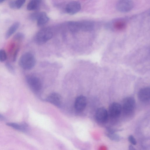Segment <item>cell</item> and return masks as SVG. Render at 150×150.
Listing matches in <instances>:
<instances>
[{
    "instance_id": "1",
    "label": "cell",
    "mask_w": 150,
    "mask_h": 150,
    "mask_svg": "<svg viewBox=\"0 0 150 150\" xmlns=\"http://www.w3.org/2000/svg\"><path fill=\"white\" fill-rule=\"evenodd\" d=\"M36 63L35 59L33 55L29 52L23 54L20 57L19 64L23 69L29 70L32 69Z\"/></svg>"
},
{
    "instance_id": "2",
    "label": "cell",
    "mask_w": 150,
    "mask_h": 150,
    "mask_svg": "<svg viewBox=\"0 0 150 150\" xmlns=\"http://www.w3.org/2000/svg\"><path fill=\"white\" fill-rule=\"evenodd\" d=\"M53 36L51 30L48 28H43L37 33L35 37V40L38 45L43 44L50 40Z\"/></svg>"
},
{
    "instance_id": "3",
    "label": "cell",
    "mask_w": 150,
    "mask_h": 150,
    "mask_svg": "<svg viewBox=\"0 0 150 150\" xmlns=\"http://www.w3.org/2000/svg\"><path fill=\"white\" fill-rule=\"evenodd\" d=\"M135 102L134 98L132 97L125 98L123 102L122 110L126 115H129L133 111L135 107Z\"/></svg>"
},
{
    "instance_id": "4",
    "label": "cell",
    "mask_w": 150,
    "mask_h": 150,
    "mask_svg": "<svg viewBox=\"0 0 150 150\" xmlns=\"http://www.w3.org/2000/svg\"><path fill=\"white\" fill-rule=\"evenodd\" d=\"M26 80L28 86L33 91H38L41 89L42 83L37 77L31 75L28 76L26 77Z\"/></svg>"
},
{
    "instance_id": "5",
    "label": "cell",
    "mask_w": 150,
    "mask_h": 150,
    "mask_svg": "<svg viewBox=\"0 0 150 150\" xmlns=\"http://www.w3.org/2000/svg\"><path fill=\"white\" fill-rule=\"evenodd\" d=\"M134 7L132 0H119L116 5L117 9L121 12H127L131 11Z\"/></svg>"
},
{
    "instance_id": "6",
    "label": "cell",
    "mask_w": 150,
    "mask_h": 150,
    "mask_svg": "<svg viewBox=\"0 0 150 150\" xmlns=\"http://www.w3.org/2000/svg\"><path fill=\"white\" fill-rule=\"evenodd\" d=\"M108 113L104 108H98L96 111L95 118L97 121L101 123H105L108 119Z\"/></svg>"
},
{
    "instance_id": "7",
    "label": "cell",
    "mask_w": 150,
    "mask_h": 150,
    "mask_svg": "<svg viewBox=\"0 0 150 150\" xmlns=\"http://www.w3.org/2000/svg\"><path fill=\"white\" fill-rule=\"evenodd\" d=\"M122 110L121 105L117 102H113L110 105L109 109V114L113 118L118 117L120 115Z\"/></svg>"
},
{
    "instance_id": "8",
    "label": "cell",
    "mask_w": 150,
    "mask_h": 150,
    "mask_svg": "<svg viewBox=\"0 0 150 150\" xmlns=\"http://www.w3.org/2000/svg\"><path fill=\"white\" fill-rule=\"evenodd\" d=\"M81 8L80 4L78 1H73L70 2L66 6V12L70 15L74 14L79 12Z\"/></svg>"
},
{
    "instance_id": "9",
    "label": "cell",
    "mask_w": 150,
    "mask_h": 150,
    "mask_svg": "<svg viewBox=\"0 0 150 150\" xmlns=\"http://www.w3.org/2000/svg\"><path fill=\"white\" fill-rule=\"evenodd\" d=\"M87 100L85 97L81 95L78 97L75 103V108L78 112L82 111L85 109L86 105Z\"/></svg>"
},
{
    "instance_id": "10",
    "label": "cell",
    "mask_w": 150,
    "mask_h": 150,
    "mask_svg": "<svg viewBox=\"0 0 150 150\" xmlns=\"http://www.w3.org/2000/svg\"><path fill=\"white\" fill-rule=\"evenodd\" d=\"M150 89L149 87H146L141 89L138 93L139 99L142 102L147 103L150 100Z\"/></svg>"
},
{
    "instance_id": "11",
    "label": "cell",
    "mask_w": 150,
    "mask_h": 150,
    "mask_svg": "<svg viewBox=\"0 0 150 150\" xmlns=\"http://www.w3.org/2000/svg\"><path fill=\"white\" fill-rule=\"evenodd\" d=\"M47 100L49 102L58 107L61 106L62 103L61 98L59 94L52 93L47 97Z\"/></svg>"
},
{
    "instance_id": "12",
    "label": "cell",
    "mask_w": 150,
    "mask_h": 150,
    "mask_svg": "<svg viewBox=\"0 0 150 150\" xmlns=\"http://www.w3.org/2000/svg\"><path fill=\"white\" fill-rule=\"evenodd\" d=\"M49 20V17L45 12H38L36 20L37 21V25L38 26L44 25L48 22Z\"/></svg>"
},
{
    "instance_id": "13",
    "label": "cell",
    "mask_w": 150,
    "mask_h": 150,
    "mask_svg": "<svg viewBox=\"0 0 150 150\" xmlns=\"http://www.w3.org/2000/svg\"><path fill=\"white\" fill-rule=\"evenodd\" d=\"M6 125L15 129L23 132H26L28 129V125L24 122L18 124L14 122H9L7 123Z\"/></svg>"
},
{
    "instance_id": "14",
    "label": "cell",
    "mask_w": 150,
    "mask_h": 150,
    "mask_svg": "<svg viewBox=\"0 0 150 150\" xmlns=\"http://www.w3.org/2000/svg\"><path fill=\"white\" fill-rule=\"evenodd\" d=\"M81 30L85 32L92 30L94 28L93 23L91 21H80Z\"/></svg>"
},
{
    "instance_id": "15",
    "label": "cell",
    "mask_w": 150,
    "mask_h": 150,
    "mask_svg": "<svg viewBox=\"0 0 150 150\" xmlns=\"http://www.w3.org/2000/svg\"><path fill=\"white\" fill-rule=\"evenodd\" d=\"M68 26L70 31L73 33H76L81 30L80 21H69L68 23Z\"/></svg>"
},
{
    "instance_id": "16",
    "label": "cell",
    "mask_w": 150,
    "mask_h": 150,
    "mask_svg": "<svg viewBox=\"0 0 150 150\" xmlns=\"http://www.w3.org/2000/svg\"><path fill=\"white\" fill-rule=\"evenodd\" d=\"M20 25V23L16 22L13 23L8 28L5 35L6 39L10 38L17 30Z\"/></svg>"
},
{
    "instance_id": "17",
    "label": "cell",
    "mask_w": 150,
    "mask_h": 150,
    "mask_svg": "<svg viewBox=\"0 0 150 150\" xmlns=\"http://www.w3.org/2000/svg\"><path fill=\"white\" fill-rule=\"evenodd\" d=\"M40 2L37 0H31L28 4L27 8L29 11H34L38 9Z\"/></svg>"
},
{
    "instance_id": "18",
    "label": "cell",
    "mask_w": 150,
    "mask_h": 150,
    "mask_svg": "<svg viewBox=\"0 0 150 150\" xmlns=\"http://www.w3.org/2000/svg\"><path fill=\"white\" fill-rule=\"evenodd\" d=\"M115 29L119 30H122L125 29L126 26V23L125 22L122 21H116L113 24Z\"/></svg>"
},
{
    "instance_id": "19",
    "label": "cell",
    "mask_w": 150,
    "mask_h": 150,
    "mask_svg": "<svg viewBox=\"0 0 150 150\" xmlns=\"http://www.w3.org/2000/svg\"><path fill=\"white\" fill-rule=\"evenodd\" d=\"M107 135L112 140L117 141L120 139L119 137L115 133V131L110 129L108 130Z\"/></svg>"
},
{
    "instance_id": "20",
    "label": "cell",
    "mask_w": 150,
    "mask_h": 150,
    "mask_svg": "<svg viewBox=\"0 0 150 150\" xmlns=\"http://www.w3.org/2000/svg\"><path fill=\"white\" fill-rule=\"evenodd\" d=\"M7 59V55L5 51L3 50H0V61L3 62Z\"/></svg>"
},
{
    "instance_id": "21",
    "label": "cell",
    "mask_w": 150,
    "mask_h": 150,
    "mask_svg": "<svg viewBox=\"0 0 150 150\" xmlns=\"http://www.w3.org/2000/svg\"><path fill=\"white\" fill-rule=\"evenodd\" d=\"M6 66L8 71L11 74H14L15 73V70L13 66L10 63L7 62L6 64Z\"/></svg>"
},
{
    "instance_id": "22",
    "label": "cell",
    "mask_w": 150,
    "mask_h": 150,
    "mask_svg": "<svg viewBox=\"0 0 150 150\" xmlns=\"http://www.w3.org/2000/svg\"><path fill=\"white\" fill-rule=\"evenodd\" d=\"M24 37V35L23 33L18 32L14 35L13 38L15 40H19L23 39Z\"/></svg>"
},
{
    "instance_id": "23",
    "label": "cell",
    "mask_w": 150,
    "mask_h": 150,
    "mask_svg": "<svg viewBox=\"0 0 150 150\" xmlns=\"http://www.w3.org/2000/svg\"><path fill=\"white\" fill-rule=\"evenodd\" d=\"M26 0H16V8H20L25 3Z\"/></svg>"
},
{
    "instance_id": "24",
    "label": "cell",
    "mask_w": 150,
    "mask_h": 150,
    "mask_svg": "<svg viewBox=\"0 0 150 150\" xmlns=\"http://www.w3.org/2000/svg\"><path fill=\"white\" fill-rule=\"evenodd\" d=\"M9 5L12 9L16 8V0H11L9 2Z\"/></svg>"
},
{
    "instance_id": "25",
    "label": "cell",
    "mask_w": 150,
    "mask_h": 150,
    "mask_svg": "<svg viewBox=\"0 0 150 150\" xmlns=\"http://www.w3.org/2000/svg\"><path fill=\"white\" fill-rule=\"evenodd\" d=\"M128 140L129 142L133 145H135L136 144V140L134 137L132 135H130L129 136Z\"/></svg>"
},
{
    "instance_id": "26",
    "label": "cell",
    "mask_w": 150,
    "mask_h": 150,
    "mask_svg": "<svg viewBox=\"0 0 150 150\" xmlns=\"http://www.w3.org/2000/svg\"><path fill=\"white\" fill-rule=\"evenodd\" d=\"M18 49H17L16 50V51H15V52L14 53V54L13 57V60L14 62L15 61L16 59V58L17 57V56L18 51Z\"/></svg>"
},
{
    "instance_id": "27",
    "label": "cell",
    "mask_w": 150,
    "mask_h": 150,
    "mask_svg": "<svg viewBox=\"0 0 150 150\" xmlns=\"http://www.w3.org/2000/svg\"><path fill=\"white\" fill-rule=\"evenodd\" d=\"M5 120V117L0 113V120L1 121H4Z\"/></svg>"
},
{
    "instance_id": "28",
    "label": "cell",
    "mask_w": 150,
    "mask_h": 150,
    "mask_svg": "<svg viewBox=\"0 0 150 150\" xmlns=\"http://www.w3.org/2000/svg\"><path fill=\"white\" fill-rule=\"evenodd\" d=\"M129 149L130 150H134V149L133 146L131 145L129 147Z\"/></svg>"
},
{
    "instance_id": "29",
    "label": "cell",
    "mask_w": 150,
    "mask_h": 150,
    "mask_svg": "<svg viewBox=\"0 0 150 150\" xmlns=\"http://www.w3.org/2000/svg\"><path fill=\"white\" fill-rule=\"evenodd\" d=\"M6 0H0V3H1L4 1H6Z\"/></svg>"
}]
</instances>
